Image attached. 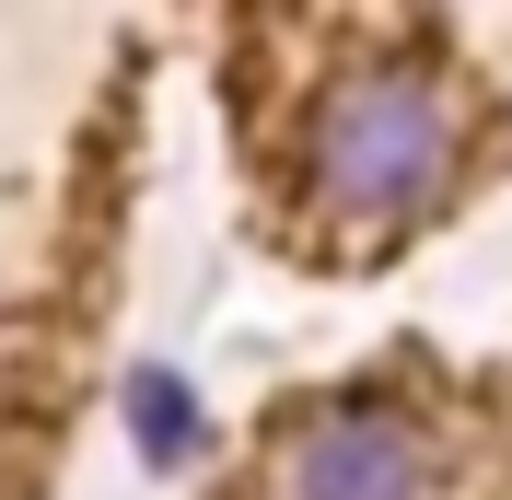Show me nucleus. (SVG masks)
<instances>
[{
  "mask_svg": "<svg viewBox=\"0 0 512 500\" xmlns=\"http://www.w3.org/2000/svg\"><path fill=\"white\" fill-rule=\"evenodd\" d=\"M419 489H431V442H419V419L373 396L326 407L280 442V500H419Z\"/></svg>",
  "mask_w": 512,
  "mask_h": 500,
  "instance_id": "f03ea898",
  "label": "nucleus"
},
{
  "mask_svg": "<svg viewBox=\"0 0 512 500\" xmlns=\"http://www.w3.org/2000/svg\"><path fill=\"white\" fill-rule=\"evenodd\" d=\"M303 175L338 221H408L419 198L454 175V105L443 82H419V70H361L338 94L315 105V140H303Z\"/></svg>",
  "mask_w": 512,
  "mask_h": 500,
  "instance_id": "f257e3e1",
  "label": "nucleus"
}]
</instances>
